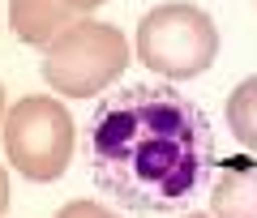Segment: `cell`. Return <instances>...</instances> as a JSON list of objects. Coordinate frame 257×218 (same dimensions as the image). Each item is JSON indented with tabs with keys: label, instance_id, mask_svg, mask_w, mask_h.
I'll use <instances>...</instances> for the list:
<instances>
[{
	"label": "cell",
	"instance_id": "cell-1",
	"mask_svg": "<svg viewBox=\"0 0 257 218\" xmlns=\"http://www.w3.org/2000/svg\"><path fill=\"white\" fill-rule=\"evenodd\" d=\"M77 145L99 192L133 214L197 205L223 158L206 111L167 82H133L94 103Z\"/></svg>",
	"mask_w": 257,
	"mask_h": 218
},
{
	"label": "cell",
	"instance_id": "cell-2",
	"mask_svg": "<svg viewBox=\"0 0 257 218\" xmlns=\"http://www.w3.org/2000/svg\"><path fill=\"white\" fill-rule=\"evenodd\" d=\"M0 141H5L13 171H22L30 184H52L69 171L77 128L73 116L64 111V103L47 99V94H26L22 103L5 111Z\"/></svg>",
	"mask_w": 257,
	"mask_h": 218
},
{
	"label": "cell",
	"instance_id": "cell-3",
	"mask_svg": "<svg viewBox=\"0 0 257 218\" xmlns=\"http://www.w3.org/2000/svg\"><path fill=\"white\" fill-rule=\"evenodd\" d=\"M128 69V43L107 22L77 18L69 30L43 47V77L56 94L69 99H94Z\"/></svg>",
	"mask_w": 257,
	"mask_h": 218
},
{
	"label": "cell",
	"instance_id": "cell-4",
	"mask_svg": "<svg viewBox=\"0 0 257 218\" xmlns=\"http://www.w3.org/2000/svg\"><path fill=\"white\" fill-rule=\"evenodd\" d=\"M138 56L172 82H193L219 56V26L197 5H159L138 22Z\"/></svg>",
	"mask_w": 257,
	"mask_h": 218
},
{
	"label": "cell",
	"instance_id": "cell-5",
	"mask_svg": "<svg viewBox=\"0 0 257 218\" xmlns=\"http://www.w3.org/2000/svg\"><path fill=\"white\" fill-rule=\"evenodd\" d=\"M210 214L214 218H257V163L231 158L210 184Z\"/></svg>",
	"mask_w": 257,
	"mask_h": 218
},
{
	"label": "cell",
	"instance_id": "cell-6",
	"mask_svg": "<svg viewBox=\"0 0 257 218\" xmlns=\"http://www.w3.org/2000/svg\"><path fill=\"white\" fill-rule=\"evenodd\" d=\"M73 22L77 13H69L60 0H9V26L26 47H47Z\"/></svg>",
	"mask_w": 257,
	"mask_h": 218
},
{
	"label": "cell",
	"instance_id": "cell-7",
	"mask_svg": "<svg viewBox=\"0 0 257 218\" xmlns=\"http://www.w3.org/2000/svg\"><path fill=\"white\" fill-rule=\"evenodd\" d=\"M227 128L244 150H257V73L227 94Z\"/></svg>",
	"mask_w": 257,
	"mask_h": 218
},
{
	"label": "cell",
	"instance_id": "cell-8",
	"mask_svg": "<svg viewBox=\"0 0 257 218\" xmlns=\"http://www.w3.org/2000/svg\"><path fill=\"white\" fill-rule=\"evenodd\" d=\"M56 218H120V214H111L107 205H94V201H69Z\"/></svg>",
	"mask_w": 257,
	"mask_h": 218
},
{
	"label": "cell",
	"instance_id": "cell-9",
	"mask_svg": "<svg viewBox=\"0 0 257 218\" xmlns=\"http://www.w3.org/2000/svg\"><path fill=\"white\" fill-rule=\"evenodd\" d=\"M60 5H64L69 13H77V18H82V13H94L99 5H107V0H60Z\"/></svg>",
	"mask_w": 257,
	"mask_h": 218
},
{
	"label": "cell",
	"instance_id": "cell-10",
	"mask_svg": "<svg viewBox=\"0 0 257 218\" xmlns=\"http://www.w3.org/2000/svg\"><path fill=\"white\" fill-rule=\"evenodd\" d=\"M5 209H9V171L0 167V214H5Z\"/></svg>",
	"mask_w": 257,
	"mask_h": 218
},
{
	"label": "cell",
	"instance_id": "cell-11",
	"mask_svg": "<svg viewBox=\"0 0 257 218\" xmlns=\"http://www.w3.org/2000/svg\"><path fill=\"white\" fill-rule=\"evenodd\" d=\"M0 120H5V86H0Z\"/></svg>",
	"mask_w": 257,
	"mask_h": 218
},
{
	"label": "cell",
	"instance_id": "cell-12",
	"mask_svg": "<svg viewBox=\"0 0 257 218\" xmlns=\"http://www.w3.org/2000/svg\"><path fill=\"white\" fill-rule=\"evenodd\" d=\"M180 218H214V214H180Z\"/></svg>",
	"mask_w": 257,
	"mask_h": 218
}]
</instances>
